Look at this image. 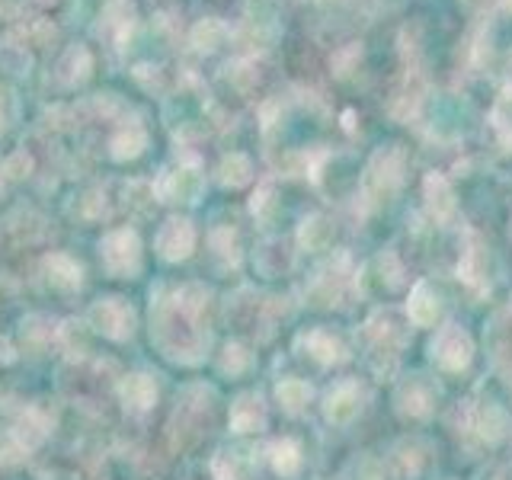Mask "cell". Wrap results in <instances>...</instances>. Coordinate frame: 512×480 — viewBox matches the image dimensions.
Returning <instances> with one entry per match:
<instances>
[{
  "instance_id": "6da1fadb",
  "label": "cell",
  "mask_w": 512,
  "mask_h": 480,
  "mask_svg": "<svg viewBox=\"0 0 512 480\" xmlns=\"http://www.w3.org/2000/svg\"><path fill=\"white\" fill-rule=\"evenodd\" d=\"M208 292L202 285H186L173 298H164L151 311V336L176 362H199L208 346V333L199 324V311Z\"/></svg>"
},
{
  "instance_id": "7a4b0ae2",
  "label": "cell",
  "mask_w": 512,
  "mask_h": 480,
  "mask_svg": "<svg viewBox=\"0 0 512 480\" xmlns=\"http://www.w3.org/2000/svg\"><path fill=\"white\" fill-rule=\"evenodd\" d=\"M407 173V154L400 144H381V148L368 157L365 170L359 173V192L368 205H388L404 186Z\"/></svg>"
},
{
  "instance_id": "3957f363",
  "label": "cell",
  "mask_w": 512,
  "mask_h": 480,
  "mask_svg": "<svg viewBox=\"0 0 512 480\" xmlns=\"http://www.w3.org/2000/svg\"><path fill=\"white\" fill-rule=\"evenodd\" d=\"M205 189V173L196 164H173L157 176L154 196L160 202H196Z\"/></svg>"
},
{
  "instance_id": "277c9868",
  "label": "cell",
  "mask_w": 512,
  "mask_h": 480,
  "mask_svg": "<svg viewBox=\"0 0 512 480\" xmlns=\"http://www.w3.org/2000/svg\"><path fill=\"white\" fill-rule=\"evenodd\" d=\"M100 253H103V266L112 276H132L141 266V240L132 228L109 231L100 244Z\"/></svg>"
},
{
  "instance_id": "5b68a950",
  "label": "cell",
  "mask_w": 512,
  "mask_h": 480,
  "mask_svg": "<svg viewBox=\"0 0 512 480\" xmlns=\"http://www.w3.org/2000/svg\"><path fill=\"white\" fill-rule=\"evenodd\" d=\"M429 352H432V362L445 368V372H461V368H468V362L474 356V346H471V336L458 324H445L436 336H432Z\"/></svg>"
},
{
  "instance_id": "8992f818",
  "label": "cell",
  "mask_w": 512,
  "mask_h": 480,
  "mask_svg": "<svg viewBox=\"0 0 512 480\" xmlns=\"http://www.w3.org/2000/svg\"><path fill=\"white\" fill-rule=\"evenodd\" d=\"M90 327L109 340H128L135 330V311L122 298H103L90 308Z\"/></svg>"
},
{
  "instance_id": "52a82bcc",
  "label": "cell",
  "mask_w": 512,
  "mask_h": 480,
  "mask_svg": "<svg viewBox=\"0 0 512 480\" xmlns=\"http://www.w3.org/2000/svg\"><path fill=\"white\" fill-rule=\"evenodd\" d=\"M154 247L167 263H180L196 247V228H192L189 218H167L154 237Z\"/></svg>"
},
{
  "instance_id": "ba28073f",
  "label": "cell",
  "mask_w": 512,
  "mask_h": 480,
  "mask_svg": "<svg viewBox=\"0 0 512 480\" xmlns=\"http://www.w3.org/2000/svg\"><path fill=\"white\" fill-rule=\"evenodd\" d=\"M362 388L356 381H340V384H333V388L327 391V400H324V413H327V420L336 423V426H346L352 423L359 416L362 410Z\"/></svg>"
},
{
  "instance_id": "9c48e42d",
  "label": "cell",
  "mask_w": 512,
  "mask_h": 480,
  "mask_svg": "<svg viewBox=\"0 0 512 480\" xmlns=\"http://www.w3.org/2000/svg\"><path fill=\"white\" fill-rule=\"evenodd\" d=\"M349 260L346 256H336V263H330V266H324L314 276V282L308 285V301L311 304H336L343 298V288H346V279H349Z\"/></svg>"
},
{
  "instance_id": "30bf717a",
  "label": "cell",
  "mask_w": 512,
  "mask_h": 480,
  "mask_svg": "<svg viewBox=\"0 0 512 480\" xmlns=\"http://www.w3.org/2000/svg\"><path fill=\"white\" fill-rule=\"evenodd\" d=\"M423 103H426V84H423V77H420V71L407 68V74L400 77V84L394 87L391 100H388L391 116L394 119H413L416 112L423 109Z\"/></svg>"
},
{
  "instance_id": "8fae6325",
  "label": "cell",
  "mask_w": 512,
  "mask_h": 480,
  "mask_svg": "<svg viewBox=\"0 0 512 480\" xmlns=\"http://www.w3.org/2000/svg\"><path fill=\"white\" fill-rule=\"evenodd\" d=\"M100 36H106L116 48H125L128 36L135 32V7L128 0H109L103 16H100V26H96Z\"/></svg>"
},
{
  "instance_id": "7c38bea8",
  "label": "cell",
  "mask_w": 512,
  "mask_h": 480,
  "mask_svg": "<svg viewBox=\"0 0 512 480\" xmlns=\"http://www.w3.org/2000/svg\"><path fill=\"white\" fill-rule=\"evenodd\" d=\"M423 196H426V212L432 215V221L448 224V221L455 218V212H458L455 189H452V183H448L442 173H429V176H426Z\"/></svg>"
},
{
  "instance_id": "4fadbf2b",
  "label": "cell",
  "mask_w": 512,
  "mask_h": 480,
  "mask_svg": "<svg viewBox=\"0 0 512 480\" xmlns=\"http://www.w3.org/2000/svg\"><path fill=\"white\" fill-rule=\"evenodd\" d=\"M471 426L484 442L496 445L500 439H506L509 432V416L506 410L496 404V400H477V407L471 410Z\"/></svg>"
},
{
  "instance_id": "5bb4252c",
  "label": "cell",
  "mask_w": 512,
  "mask_h": 480,
  "mask_svg": "<svg viewBox=\"0 0 512 480\" xmlns=\"http://www.w3.org/2000/svg\"><path fill=\"white\" fill-rule=\"evenodd\" d=\"M93 71V55L87 45H71L55 64V84L58 87H80Z\"/></svg>"
},
{
  "instance_id": "9a60e30c",
  "label": "cell",
  "mask_w": 512,
  "mask_h": 480,
  "mask_svg": "<svg viewBox=\"0 0 512 480\" xmlns=\"http://www.w3.org/2000/svg\"><path fill=\"white\" fill-rule=\"evenodd\" d=\"M436 404V391H432V384L423 378V375H413L410 381L400 384L397 391V410L404 416H426Z\"/></svg>"
},
{
  "instance_id": "2e32d148",
  "label": "cell",
  "mask_w": 512,
  "mask_h": 480,
  "mask_svg": "<svg viewBox=\"0 0 512 480\" xmlns=\"http://www.w3.org/2000/svg\"><path fill=\"white\" fill-rule=\"evenodd\" d=\"M298 349L304 352V356L317 359L320 365H336L346 359V346L336 340V336H330L327 330H308L298 336Z\"/></svg>"
},
{
  "instance_id": "e0dca14e",
  "label": "cell",
  "mask_w": 512,
  "mask_h": 480,
  "mask_svg": "<svg viewBox=\"0 0 512 480\" xmlns=\"http://www.w3.org/2000/svg\"><path fill=\"white\" fill-rule=\"evenodd\" d=\"M119 397H122V404L128 413H144V410H151L154 407V400H157V384L151 375H125L119 381Z\"/></svg>"
},
{
  "instance_id": "ac0fdd59",
  "label": "cell",
  "mask_w": 512,
  "mask_h": 480,
  "mask_svg": "<svg viewBox=\"0 0 512 480\" xmlns=\"http://www.w3.org/2000/svg\"><path fill=\"white\" fill-rule=\"evenodd\" d=\"M42 272L52 288H61V292H71V288H77L80 282H84V269H80V263L74 260V256L68 253H52L42 260Z\"/></svg>"
},
{
  "instance_id": "d6986e66",
  "label": "cell",
  "mask_w": 512,
  "mask_h": 480,
  "mask_svg": "<svg viewBox=\"0 0 512 480\" xmlns=\"http://www.w3.org/2000/svg\"><path fill=\"white\" fill-rule=\"evenodd\" d=\"M439 314H442V301L436 295V288L429 282H416L410 292V301H407V317L416 327H432Z\"/></svg>"
},
{
  "instance_id": "ffe728a7",
  "label": "cell",
  "mask_w": 512,
  "mask_h": 480,
  "mask_svg": "<svg viewBox=\"0 0 512 480\" xmlns=\"http://www.w3.org/2000/svg\"><path fill=\"white\" fill-rule=\"evenodd\" d=\"M266 426V404L260 394H240L231 404L234 432H260Z\"/></svg>"
},
{
  "instance_id": "44dd1931",
  "label": "cell",
  "mask_w": 512,
  "mask_h": 480,
  "mask_svg": "<svg viewBox=\"0 0 512 480\" xmlns=\"http://www.w3.org/2000/svg\"><path fill=\"white\" fill-rule=\"evenodd\" d=\"M231 39V26L218 20V16H205V20H199L196 26H192L189 32V45L196 48L199 55H212L218 52V48Z\"/></svg>"
},
{
  "instance_id": "7402d4cb",
  "label": "cell",
  "mask_w": 512,
  "mask_h": 480,
  "mask_svg": "<svg viewBox=\"0 0 512 480\" xmlns=\"http://www.w3.org/2000/svg\"><path fill=\"white\" fill-rule=\"evenodd\" d=\"M244 32H247V42L256 52V48H266L272 39L279 36V23H276V13L269 7H256L250 4L247 16H244Z\"/></svg>"
},
{
  "instance_id": "603a6c76",
  "label": "cell",
  "mask_w": 512,
  "mask_h": 480,
  "mask_svg": "<svg viewBox=\"0 0 512 480\" xmlns=\"http://www.w3.org/2000/svg\"><path fill=\"white\" fill-rule=\"evenodd\" d=\"M148 148V132H144L141 125H122L116 135L109 138V157L125 164V160H135L138 154H144Z\"/></svg>"
},
{
  "instance_id": "cb8c5ba5",
  "label": "cell",
  "mask_w": 512,
  "mask_h": 480,
  "mask_svg": "<svg viewBox=\"0 0 512 480\" xmlns=\"http://www.w3.org/2000/svg\"><path fill=\"white\" fill-rule=\"evenodd\" d=\"M333 221L330 218H324V215H311V218H304L301 221V228H298V244L304 247V250H311V253H317V250H327L330 244H333Z\"/></svg>"
},
{
  "instance_id": "d4e9b609",
  "label": "cell",
  "mask_w": 512,
  "mask_h": 480,
  "mask_svg": "<svg viewBox=\"0 0 512 480\" xmlns=\"http://www.w3.org/2000/svg\"><path fill=\"white\" fill-rule=\"evenodd\" d=\"M16 442H20L26 452H32V448H39L48 436V420L39 413V410H26L20 420H16V426L10 429Z\"/></svg>"
},
{
  "instance_id": "484cf974",
  "label": "cell",
  "mask_w": 512,
  "mask_h": 480,
  "mask_svg": "<svg viewBox=\"0 0 512 480\" xmlns=\"http://www.w3.org/2000/svg\"><path fill=\"white\" fill-rule=\"evenodd\" d=\"M253 180V164L247 154H228L218 164V183L224 189H237V186H247Z\"/></svg>"
},
{
  "instance_id": "4316f807",
  "label": "cell",
  "mask_w": 512,
  "mask_h": 480,
  "mask_svg": "<svg viewBox=\"0 0 512 480\" xmlns=\"http://www.w3.org/2000/svg\"><path fill=\"white\" fill-rule=\"evenodd\" d=\"M311 384L308 381H301V378H285L279 381V388H276V397H279V404L288 410V413H301L304 407L311 404Z\"/></svg>"
},
{
  "instance_id": "83f0119b",
  "label": "cell",
  "mask_w": 512,
  "mask_h": 480,
  "mask_svg": "<svg viewBox=\"0 0 512 480\" xmlns=\"http://www.w3.org/2000/svg\"><path fill=\"white\" fill-rule=\"evenodd\" d=\"M256 266H260L266 276H279L282 269H292V250H288L282 240H269L256 253Z\"/></svg>"
},
{
  "instance_id": "f1b7e54d",
  "label": "cell",
  "mask_w": 512,
  "mask_h": 480,
  "mask_svg": "<svg viewBox=\"0 0 512 480\" xmlns=\"http://www.w3.org/2000/svg\"><path fill=\"white\" fill-rule=\"evenodd\" d=\"M269 458H272V468H276L282 477H292L301 471V448L295 439H282V442H272L269 448Z\"/></svg>"
},
{
  "instance_id": "f546056e",
  "label": "cell",
  "mask_w": 512,
  "mask_h": 480,
  "mask_svg": "<svg viewBox=\"0 0 512 480\" xmlns=\"http://www.w3.org/2000/svg\"><path fill=\"white\" fill-rule=\"evenodd\" d=\"M250 212L260 218L263 224H272L279 218V196H276V186L272 183H263L260 189L253 192V199H250Z\"/></svg>"
},
{
  "instance_id": "4dcf8cb0",
  "label": "cell",
  "mask_w": 512,
  "mask_h": 480,
  "mask_svg": "<svg viewBox=\"0 0 512 480\" xmlns=\"http://www.w3.org/2000/svg\"><path fill=\"white\" fill-rule=\"evenodd\" d=\"M212 244H215V253H218V256H224V260H228L231 266H237V260H240V247H237L234 231H228V228L215 231Z\"/></svg>"
},
{
  "instance_id": "1f68e13d",
  "label": "cell",
  "mask_w": 512,
  "mask_h": 480,
  "mask_svg": "<svg viewBox=\"0 0 512 480\" xmlns=\"http://www.w3.org/2000/svg\"><path fill=\"white\" fill-rule=\"evenodd\" d=\"M247 365H250V352L240 346V343H231L228 349H224V356H221V368H224V372L237 375V372H244Z\"/></svg>"
},
{
  "instance_id": "d6a6232c",
  "label": "cell",
  "mask_w": 512,
  "mask_h": 480,
  "mask_svg": "<svg viewBox=\"0 0 512 480\" xmlns=\"http://www.w3.org/2000/svg\"><path fill=\"white\" fill-rule=\"evenodd\" d=\"M26 455V448L16 442V436L10 429H0V461L4 464H13V461H20Z\"/></svg>"
},
{
  "instance_id": "836d02e7",
  "label": "cell",
  "mask_w": 512,
  "mask_h": 480,
  "mask_svg": "<svg viewBox=\"0 0 512 480\" xmlns=\"http://www.w3.org/2000/svg\"><path fill=\"white\" fill-rule=\"evenodd\" d=\"M212 474H215V480H240L237 477V464H234L231 455H215L212 458Z\"/></svg>"
},
{
  "instance_id": "e575fe53",
  "label": "cell",
  "mask_w": 512,
  "mask_h": 480,
  "mask_svg": "<svg viewBox=\"0 0 512 480\" xmlns=\"http://www.w3.org/2000/svg\"><path fill=\"white\" fill-rule=\"evenodd\" d=\"M490 4H493V0H461V7H464V10H471V13L487 10Z\"/></svg>"
},
{
  "instance_id": "d590c367",
  "label": "cell",
  "mask_w": 512,
  "mask_h": 480,
  "mask_svg": "<svg viewBox=\"0 0 512 480\" xmlns=\"http://www.w3.org/2000/svg\"><path fill=\"white\" fill-rule=\"evenodd\" d=\"M500 4H503V10H506V13H512V0H500Z\"/></svg>"
},
{
  "instance_id": "8d00e7d4",
  "label": "cell",
  "mask_w": 512,
  "mask_h": 480,
  "mask_svg": "<svg viewBox=\"0 0 512 480\" xmlns=\"http://www.w3.org/2000/svg\"><path fill=\"white\" fill-rule=\"evenodd\" d=\"M39 4H55V0H39Z\"/></svg>"
},
{
  "instance_id": "74e56055",
  "label": "cell",
  "mask_w": 512,
  "mask_h": 480,
  "mask_svg": "<svg viewBox=\"0 0 512 480\" xmlns=\"http://www.w3.org/2000/svg\"><path fill=\"white\" fill-rule=\"evenodd\" d=\"M0 122H4V116H0Z\"/></svg>"
}]
</instances>
